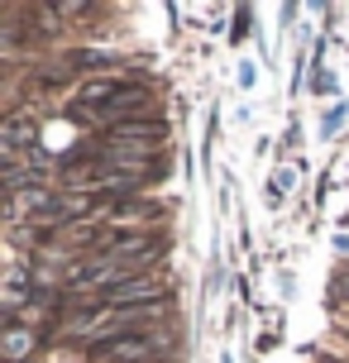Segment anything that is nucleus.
Returning <instances> with one entry per match:
<instances>
[{"mask_svg": "<svg viewBox=\"0 0 349 363\" xmlns=\"http://www.w3.org/2000/svg\"><path fill=\"white\" fill-rule=\"evenodd\" d=\"M292 182H297V172H277V182H273V191H268V206H277V201L292 191Z\"/></svg>", "mask_w": 349, "mask_h": 363, "instance_id": "nucleus-5", "label": "nucleus"}, {"mask_svg": "<svg viewBox=\"0 0 349 363\" xmlns=\"http://www.w3.org/2000/svg\"><path fill=\"white\" fill-rule=\"evenodd\" d=\"M34 345H38V335H34V330H24L19 320H10L5 335H0V354H5V363H24Z\"/></svg>", "mask_w": 349, "mask_h": 363, "instance_id": "nucleus-2", "label": "nucleus"}, {"mask_svg": "<svg viewBox=\"0 0 349 363\" xmlns=\"http://www.w3.org/2000/svg\"><path fill=\"white\" fill-rule=\"evenodd\" d=\"M101 359H125V363H153L158 359V345L148 335H120V340H101L92 345Z\"/></svg>", "mask_w": 349, "mask_h": 363, "instance_id": "nucleus-1", "label": "nucleus"}, {"mask_svg": "<svg viewBox=\"0 0 349 363\" xmlns=\"http://www.w3.org/2000/svg\"><path fill=\"white\" fill-rule=\"evenodd\" d=\"M0 139H5V163H19V148L34 144V120L10 115V120H5V129H0Z\"/></svg>", "mask_w": 349, "mask_h": 363, "instance_id": "nucleus-3", "label": "nucleus"}, {"mask_svg": "<svg viewBox=\"0 0 349 363\" xmlns=\"http://www.w3.org/2000/svg\"><path fill=\"white\" fill-rule=\"evenodd\" d=\"M24 296H29V291H24V272H19V268H10V282H5V311L15 315Z\"/></svg>", "mask_w": 349, "mask_h": 363, "instance_id": "nucleus-4", "label": "nucleus"}]
</instances>
